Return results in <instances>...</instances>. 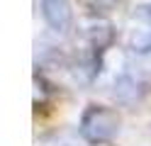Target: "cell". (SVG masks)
Returning <instances> with one entry per match:
<instances>
[{
	"label": "cell",
	"mask_w": 151,
	"mask_h": 146,
	"mask_svg": "<svg viewBox=\"0 0 151 146\" xmlns=\"http://www.w3.org/2000/svg\"><path fill=\"white\" fill-rule=\"evenodd\" d=\"M119 132V114L110 107L93 105L81 119V136L88 144H105Z\"/></svg>",
	"instance_id": "cell-1"
},
{
	"label": "cell",
	"mask_w": 151,
	"mask_h": 146,
	"mask_svg": "<svg viewBox=\"0 0 151 146\" xmlns=\"http://www.w3.org/2000/svg\"><path fill=\"white\" fill-rule=\"evenodd\" d=\"M81 27H83V37L88 39V44L93 49H98V51H105V49L112 44V39H115L112 24L105 17H88Z\"/></svg>",
	"instance_id": "cell-2"
},
{
	"label": "cell",
	"mask_w": 151,
	"mask_h": 146,
	"mask_svg": "<svg viewBox=\"0 0 151 146\" xmlns=\"http://www.w3.org/2000/svg\"><path fill=\"white\" fill-rule=\"evenodd\" d=\"M42 15L46 24L56 32H63L71 24V7L68 0H42Z\"/></svg>",
	"instance_id": "cell-3"
},
{
	"label": "cell",
	"mask_w": 151,
	"mask_h": 146,
	"mask_svg": "<svg viewBox=\"0 0 151 146\" xmlns=\"http://www.w3.org/2000/svg\"><path fill=\"white\" fill-rule=\"evenodd\" d=\"M115 97H117L119 102H127V105H132L139 97V85L134 83V78H132V76L122 73V76L115 78Z\"/></svg>",
	"instance_id": "cell-4"
},
{
	"label": "cell",
	"mask_w": 151,
	"mask_h": 146,
	"mask_svg": "<svg viewBox=\"0 0 151 146\" xmlns=\"http://www.w3.org/2000/svg\"><path fill=\"white\" fill-rule=\"evenodd\" d=\"M127 44L132 51L137 54H151V32L149 29H134V32L129 34Z\"/></svg>",
	"instance_id": "cell-5"
},
{
	"label": "cell",
	"mask_w": 151,
	"mask_h": 146,
	"mask_svg": "<svg viewBox=\"0 0 151 146\" xmlns=\"http://www.w3.org/2000/svg\"><path fill=\"white\" fill-rule=\"evenodd\" d=\"M86 7H90V10H107V7H112L117 3V0H81Z\"/></svg>",
	"instance_id": "cell-6"
},
{
	"label": "cell",
	"mask_w": 151,
	"mask_h": 146,
	"mask_svg": "<svg viewBox=\"0 0 151 146\" xmlns=\"http://www.w3.org/2000/svg\"><path fill=\"white\" fill-rule=\"evenodd\" d=\"M134 17H139L141 22H146V24L151 27V5H139V7L134 10Z\"/></svg>",
	"instance_id": "cell-7"
},
{
	"label": "cell",
	"mask_w": 151,
	"mask_h": 146,
	"mask_svg": "<svg viewBox=\"0 0 151 146\" xmlns=\"http://www.w3.org/2000/svg\"><path fill=\"white\" fill-rule=\"evenodd\" d=\"M42 100H44V83L37 78L34 81V105H39Z\"/></svg>",
	"instance_id": "cell-8"
}]
</instances>
